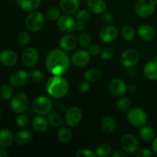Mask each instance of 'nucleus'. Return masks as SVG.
<instances>
[{"label": "nucleus", "instance_id": "obj_30", "mask_svg": "<svg viewBox=\"0 0 157 157\" xmlns=\"http://www.w3.org/2000/svg\"><path fill=\"white\" fill-rule=\"evenodd\" d=\"M155 131L150 126L144 125L140 127L139 130V137L145 142H149L154 139Z\"/></svg>", "mask_w": 157, "mask_h": 157}, {"label": "nucleus", "instance_id": "obj_18", "mask_svg": "<svg viewBox=\"0 0 157 157\" xmlns=\"http://www.w3.org/2000/svg\"><path fill=\"white\" fill-rule=\"evenodd\" d=\"M78 40L74 35H65L61 37L59 41V45L65 52H71L78 46Z\"/></svg>", "mask_w": 157, "mask_h": 157}, {"label": "nucleus", "instance_id": "obj_13", "mask_svg": "<svg viewBox=\"0 0 157 157\" xmlns=\"http://www.w3.org/2000/svg\"><path fill=\"white\" fill-rule=\"evenodd\" d=\"M29 79V74L24 70H17L9 77V83L15 87H21L25 85Z\"/></svg>", "mask_w": 157, "mask_h": 157}, {"label": "nucleus", "instance_id": "obj_35", "mask_svg": "<svg viewBox=\"0 0 157 157\" xmlns=\"http://www.w3.org/2000/svg\"><path fill=\"white\" fill-rule=\"evenodd\" d=\"M61 9L60 8L55 7V6H53V7H51L49 9H48V10L46 11L45 16L49 21H56L61 16Z\"/></svg>", "mask_w": 157, "mask_h": 157}, {"label": "nucleus", "instance_id": "obj_52", "mask_svg": "<svg viewBox=\"0 0 157 157\" xmlns=\"http://www.w3.org/2000/svg\"><path fill=\"white\" fill-rule=\"evenodd\" d=\"M130 90L131 92H136V90H137V87L136 86H132V87H130Z\"/></svg>", "mask_w": 157, "mask_h": 157}, {"label": "nucleus", "instance_id": "obj_2", "mask_svg": "<svg viewBox=\"0 0 157 157\" xmlns=\"http://www.w3.org/2000/svg\"><path fill=\"white\" fill-rule=\"evenodd\" d=\"M45 90L48 94L55 99H61L68 93L69 84L61 75H54L46 83Z\"/></svg>", "mask_w": 157, "mask_h": 157}, {"label": "nucleus", "instance_id": "obj_49", "mask_svg": "<svg viewBox=\"0 0 157 157\" xmlns=\"http://www.w3.org/2000/svg\"><path fill=\"white\" fill-rule=\"evenodd\" d=\"M152 150L156 154H157V136L153 140V143H152Z\"/></svg>", "mask_w": 157, "mask_h": 157}, {"label": "nucleus", "instance_id": "obj_34", "mask_svg": "<svg viewBox=\"0 0 157 157\" xmlns=\"http://www.w3.org/2000/svg\"><path fill=\"white\" fill-rule=\"evenodd\" d=\"M130 107H131V101L127 97H122L117 102V109L120 112L124 113L129 111Z\"/></svg>", "mask_w": 157, "mask_h": 157}, {"label": "nucleus", "instance_id": "obj_53", "mask_svg": "<svg viewBox=\"0 0 157 157\" xmlns=\"http://www.w3.org/2000/svg\"><path fill=\"white\" fill-rule=\"evenodd\" d=\"M155 3H156V5H157V0H154Z\"/></svg>", "mask_w": 157, "mask_h": 157}, {"label": "nucleus", "instance_id": "obj_40", "mask_svg": "<svg viewBox=\"0 0 157 157\" xmlns=\"http://www.w3.org/2000/svg\"><path fill=\"white\" fill-rule=\"evenodd\" d=\"M15 124L20 128H24V127H27L29 124V118L26 115L20 113L15 119Z\"/></svg>", "mask_w": 157, "mask_h": 157}, {"label": "nucleus", "instance_id": "obj_28", "mask_svg": "<svg viewBox=\"0 0 157 157\" xmlns=\"http://www.w3.org/2000/svg\"><path fill=\"white\" fill-rule=\"evenodd\" d=\"M41 0H17L18 6L25 12H32L36 10L39 6Z\"/></svg>", "mask_w": 157, "mask_h": 157}, {"label": "nucleus", "instance_id": "obj_16", "mask_svg": "<svg viewBox=\"0 0 157 157\" xmlns=\"http://www.w3.org/2000/svg\"><path fill=\"white\" fill-rule=\"evenodd\" d=\"M90 53L86 50H78L73 54L71 61L75 67H84L90 61Z\"/></svg>", "mask_w": 157, "mask_h": 157}, {"label": "nucleus", "instance_id": "obj_47", "mask_svg": "<svg viewBox=\"0 0 157 157\" xmlns=\"http://www.w3.org/2000/svg\"><path fill=\"white\" fill-rule=\"evenodd\" d=\"M103 22L106 25H110L113 21V15L110 12H104L101 16Z\"/></svg>", "mask_w": 157, "mask_h": 157}, {"label": "nucleus", "instance_id": "obj_26", "mask_svg": "<svg viewBox=\"0 0 157 157\" xmlns=\"http://www.w3.org/2000/svg\"><path fill=\"white\" fill-rule=\"evenodd\" d=\"M33 139V134L30 130H23L18 132L15 136V141L18 145H27L32 142Z\"/></svg>", "mask_w": 157, "mask_h": 157}, {"label": "nucleus", "instance_id": "obj_33", "mask_svg": "<svg viewBox=\"0 0 157 157\" xmlns=\"http://www.w3.org/2000/svg\"><path fill=\"white\" fill-rule=\"evenodd\" d=\"M111 152L112 147L110 146V144H107V143H102L98 146L95 153H96L97 156L105 157L110 156L111 154Z\"/></svg>", "mask_w": 157, "mask_h": 157}, {"label": "nucleus", "instance_id": "obj_50", "mask_svg": "<svg viewBox=\"0 0 157 157\" xmlns=\"http://www.w3.org/2000/svg\"><path fill=\"white\" fill-rule=\"evenodd\" d=\"M127 75L130 77V78H134L136 75V71L135 69L132 68V67H130L128 72H127Z\"/></svg>", "mask_w": 157, "mask_h": 157}, {"label": "nucleus", "instance_id": "obj_38", "mask_svg": "<svg viewBox=\"0 0 157 157\" xmlns=\"http://www.w3.org/2000/svg\"><path fill=\"white\" fill-rule=\"evenodd\" d=\"M78 42L82 48H89L91 44V37L87 32H83L80 35Z\"/></svg>", "mask_w": 157, "mask_h": 157}, {"label": "nucleus", "instance_id": "obj_51", "mask_svg": "<svg viewBox=\"0 0 157 157\" xmlns=\"http://www.w3.org/2000/svg\"><path fill=\"white\" fill-rule=\"evenodd\" d=\"M8 156H9L8 152L5 149H3V147L0 148V157H7Z\"/></svg>", "mask_w": 157, "mask_h": 157}, {"label": "nucleus", "instance_id": "obj_44", "mask_svg": "<svg viewBox=\"0 0 157 157\" xmlns=\"http://www.w3.org/2000/svg\"><path fill=\"white\" fill-rule=\"evenodd\" d=\"M136 157H151L153 156V153L150 149L142 148L140 149L136 153Z\"/></svg>", "mask_w": 157, "mask_h": 157}, {"label": "nucleus", "instance_id": "obj_15", "mask_svg": "<svg viewBox=\"0 0 157 157\" xmlns=\"http://www.w3.org/2000/svg\"><path fill=\"white\" fill-rule=\"evenodd\" d=\"M118 35L117 29L112 25H107L100 32V39L104 43L113 42Z\"/></svg>", "mask_w": 157, "mask_h": 157}, {"label": "nucleus", "instance_id": "obj_36", "mask_svg": "<svg viewBox=\"0 0 157 157\" xmlns=\"http://www.w3.org/2000/svg\"><path fill=\"white\" fill-rule=\"evenodd\" d=\"M0 94H1L2 98L4 101H9L12 98V94H13V90L12 87L10 84H4L0 87Z\"/></svg>", "mask_w": 157, "mask_h": 157}, {"label": "nucleus", "instance_id": "obj_43", "mask_svg": "<svg viewBox=\"0 0 157 157\" xmlns=\"http://www.w3.org/2000/svg\"><path fill=\"white\" fill-rule=\"evenodd\" d=\"M101 57L104 61L110 60L113 56V50L110 48H104L101 50Z\"/></svg>", "mask_w": 157, "mask_h": 157}, {"label": "nucleus", "instance_id": "obj_41", "mask_svg": "<svg viewBox=\"0 0 157 157\" xmlns=\"http://www.w3.org/2000/svg\"><path fill=\"white\" fill-rule=\"evenodd\" d=\"M18 43L21 45H27L29 44L31 40V37L29 34L26 32H21L18 35Z\"/></svg>", "mask_w": 157, "mask_h": 157}, {"label": "nucleus", "instance_id": "obj_37", "mask_svg": "<svg viewBox=\"0 0 157 157\" xmlns=\"http://www.w3.org/2000/svg\"><path fill=\"white\" fill-rule=\"evenodd\" d=\"M121 35L127 41H132L135 37V30L132 26L124 25L121 29Z\"/></svg>", "mask_w": 157, "mask_h": 157}, {"label": "nucleus", "instance_id": "obj_23", "mask_svg": "<svg viewBox=\"0 0 157 157\" xmlns=\"http://www.w3.org/2000/svg\"><path fill=\"white\" fill-rule=\"evenodd\" d=\"M144 75L149 81L157 80V61H149L144 67Z\"/></svg>", "mask_w": 157, "mask_h": 157}, {"label": "nucleus", "instance_id": "obj_10", "mask_svg": "<svg viewBox=\"0 0 157 157\" xmlns=\"http://www.w3.org/2000/svg\"><path fill=\"white\" fill-rule=\"evenodd\" d=\"M140 60V54L134 49H127L121 55V63L124 67L130 68L136 65Z\"/></svg>", "mask_w": 157, "mask_h": 157}, {"label": "nucleus", "instance_id": "obj_31", "mask_svg": "<svg viewBox=\"0 0 157 157\" xmlns=\"http://www.w3.org/2000/svg\"><path fill=\"white\" fill-rule=\"evenodd\" d=\"M84 78L88 82L94 83L99 81L101 78V73L100 70L97 68L87 69L84 74Z\"/></svg>", "mask_w": 157, "mask_h": 157}, {"label": "nucleus", "instance_id": "obj_14", "mask_svg": "<svg viewBox=\"0 0 157 157\" xmlns=\"http://www.w3.org/2000/svg\"><path fill=\"white\" fill-rule=\"evenodd\" d=\"M108 90L114 96L121 97L125 94L127 87L124 81L120 78H114L109 83Z\"/></svg>", "mask_w": 157, "mask_h": 157}, {"label": "nucleus", "instance_id": "obj_17", "mask_svg": "<svg viewBox=\"0 0 157 157\" xmlns=\"http://www.w3.org/2000/svg\"><path fill=\"white\" fill-rule=\"evenodd\" d=\"M59 8L64 15H71L75 14L79 8L78 0H61Z\"/></svg>", "mask_w": 157, "mask_h": 157}, {"label": "nucleus", "instance_id": "obj_3", "mask_svg": "<svg viewBox=\"0 0 157 157\" xmlns=\"http://www.w3.org/2000/svg\"><path fill=\"white\" fill-rule=\"evenodd\" d=\"M25 27L32 32H38L42 29L44 24V17L38 11H32L25 18Z\"/></svg>", "mask_w": 157, "mask_h": 157}, {"label": "nucleus", "instance_id": "obj_1", "mask_svg": "<svg viewBox=\"0 0 157 157\" xmlns=\"http://www.w3.org/2000/svg\"><path fill=\"white\" fill-rule=\"evenodd\" d=\"M71 61L65 51L54 49L48 54L45 59L47 70L53 75H61L66 73L70 67Z\"/></svg>", "mask_w": 157, "mask_h": 157}, {"label": "nucleus", "instance_id": "obj_24", "mask_svg": "<svg viewBox=\"0 0 157 157\" xmlns=\"http://www.w3.org/2000/svg\"><path fill=\"white\" fill-rule=\"evenodd\" d=\"M101 127L105 133L111 134L116 130V121L112 117L106 116L101 119Z\"/></svg>", "mask_w": 157, "mask_h": 157}, {"label": "nucleus", "instance_id": "obj_48", "mask_svg": "<svg viewBox=\"0 0 157 157\" xmlns=\"http://www.w3.org/2000/svg\"><path fill=\"white\" fill-rule=\"evenodd\" d=\"M110 156L112 157H126L127 156V153L124 151V150H116V151H113V153L110 154Z\"/></svg>", "mask_w": 157, "mask_h": 157}, {"label": "nucleus", "instance_id": "obj_22", "mask_svg": "<svg viewBox=\"0 0 157 157\" xmlns=\"http://www.w3.org/2000/svg\"><path fill=\"white\" fill-rule=\"evenodd\" d=\"M87 8L92 13L99 15L105 12L107 9V4L104 0H88Z\"/></svg>", "mask_w": 157, "mask_h": 157}, {"label": "nucleus", "instance_id": "obj_19", "mask_svg": "<svg viewBox=\"0 0 157 157\" xmlns=\"http://www.w3.org/2000/svg\"><path fill=\"white\" fill-rule=\"evenodd\" d=\"M17 61H18V57L13 51L6 49L0 52V62L2 65L6 67H12L16 64Z\"/></svg>", "mask_w": 157, "mask_h": 157}, {"label": "nucleus", "instance_id": "obj_6", "mask_svg": "<svg viewBox=\"0 0 157 157\" xmlns=\"http://www.w3.org/2000/svg\"><path fill=\"white\" fill-rule=\"evenodd\" d=\"M121 147L127 154H133L139 150V140L134 135L127 133L121 137Z\"/></svg>", "mask_w": 157, "mask_h": 157}, {"label": "nucleus", "instance_id": "obj_25", "mask_svg": "<svg viewBox=\"0 0 157 157\" xmlns=\"http://www.w3.org/2000/svg\"><path fill=\"white\" fill-rule=\"evenodd\" d=\"M90 18V14L85 9H81L76 15V29L78 31H84L86 28V23Z\"/></svg>", "mask_w": 157, "mask_h": 157}, {"label": "nucleus", "instance_id": "obj_46", "mask_svg": "<svg viewBox=\"0 0 157 157\" xmlns=\"http://www.w3.org/2000/svg\"><path fill=\"white\" fill-rule=\"evenodd\" d=\"M88 52L90 53V55H93V56H96V55H99L101 53V48H100V46L98 44H90L89 46Z\"/></svg>", "mask_w": 157, "mask_h": 157}, {"label": "nucleus", "instance_id": "obj_11", "mask_svg": "<svg viewBox=\"0 0 157 157\" xmlns=\"http://www.w3.org/2000/svg\"><path fill=\"white\" fill-rule=\"evenodd\" d=\"M57 25L61 32L69 34L76 29V21L69 15H61L58 19Z\"/></svg>", "mask_w": 157, "mask_h": 157}, {"label": "nucleus", "instance_id": "obj_42", "mask_svg": "<svg viewBox=\"0 0 157 157\" xmlns=\"http://www.w3.org/2000/svg\"><path fill=\"white\" fill-rule=\"evenodd\" d=\"M96 156L97 154L95 152H94L93 150H90V149H87V148L81 149V150H78L76 153L77 157H81V156L95 157Z\"/></svg>", "mask_w": 157, "mask_h": 157}, {"label": "nucleus", "instance_id": "obj_12", "mask_svg": "<svg viewBox=\"0 0 157 157\" xmlns=\"http://www.w3.org/2000/svg\"><path fill=\"white\" fill-rule=\"evenodd\" d=\"M21 59L24 65L28 68H32L36 65L38 61V51L32 47L27 48L22 52Z\"/></svg>", "mask_w": 157, "mask_h": 157}, {"label": "nucleus", "instance_id": "obj_5", "mask_svg": "<svg viewBox=\"0 0 157 157\" xmlns=\"http://www.w3.org/2000/svg\"><path fill=\"white\" fill-rule=\"evenodd\" d=\"M52 108V102L48 97L40 95L32 102V109L38 115L45 116L48 114Z\"/></svg>", "mask_w": 157, "mask_h": 157}, {"label": "nucleus", "instance_id": "obj_32", "mask_svg": "<svg viewBox=\"0 0 157 157\" xmlns=\"http://www.w3.org/2000/svg\"><path fill=\"white\" fill-rule=\"evenodd\" d=\"M58 141L61 144H67L70 142L72 138V132L68 127H61L58 132Z\"/></svg>", "mask_w": 157, "mask_h": 157}, {"label": "nucleus", "instance_id": "obj_29", "mask_svg": "<svg viewBox=\"0 0 157 157\" xmlns=\"http://www.w3.org/2000/svg\"><path fill=\"white\" fill-rule=\"evenodd\" d=\"M47 120L49 125L54 128H59L65 123V121H64L62 117L56 112H50L47 114Z\"/></svg>", "mask_w": 157, "mask_h": 157}, {"label": "nucleus", "instance_id": "obj_55", "mask_svg": "<svg viewBox=\"0 0 157 157\" xmlns=\"http://www.w3.org/2000/svg\"><path fill=\"white\" fill-rule=\"evenodd\" d=\"M0 120H1V113H0Z\"/></svg>", "mask_w": 157, "mask_h": 157}, {"label": "nucleus", "instance_id": "obj_20", "mask_svg": "<svg viewBox=\"0 0 157 157\" xmlns=\"http://www.w3.org/2000/svg\"><path fill=\"white\" fill-rule=\"evenodd\" d=\"M137 35L144 41H150L154 38L156 33L152 26L144 24L137 28Z\"/></svg>", "mask_w": 157, "mask_h": 157}, {"label": "nucleus", "instance_id": "obj_21", "mask_svg": "<svg viewBox=\"0 0 157 157\" xmlns=\"http://www.w3.org/2000/svg\"><path fill=\"white\" fill-rule=\"evenodd\" d=\"M32 125L35 131H36L37 133H42L48 130L49 124L47 118L41 115H38L33 118L32 121Z\"/></svg>", "mask_w": 157, "mask_h": 157}, {"label": "nucleus", "instance_id": "obj_45", "mask_svg": "<svg viewBox=\"0 0 157 157\" xmlns=\"http://www.w3.org/2000/svg\"><path fill=\"white\" fill-rule=\"evenodd\" d=\"M90 84H89V82L87 81H81V83L79 84V86H78V89H79L80 92H81V93L83 94H85L87 93V92L89 91V90H90Z\"/></svg>", "mask_w": 157, "mask_h": 157}, {"label": "nucleus", "instance_id": "obj_7", "mask_svg": "<svg viewBox=\"0 0 157 157\" xmlns=\"http://www.w3.org/2000/svg\"><path fill=\"white\" fill-rule=\"evenodd\" d=\"M156 6L154 0H138L135 5V12L140 17L147 18L153 15Z\"/></svg>", "mask_w": 157, "mask_h": 157}, {"label": "nucleus", "instance_id": "obj_39", "mask_svg": "<svg viewBox=\"0 0 157 157\" xmlns=\"http://www.w3.org/2000/svg\"><path fill=\"white\" fill-rule=\"evenodd\" d=\"M29 77L32 81L36 84H40L44 80V74L38 69H34L29 73Z\"/></svg>", "mask_w": 157, "mask_h": 157}, {"label": "nucleus", "instance_id": "obj_27", "mask_svg": "<svg viewBox=\"0 0 157 157\" xmlns=\"http://www.w3.org/2000/svg\"><path fill=\"white\" fill-rule=\"evenodd\" d=\"M15 140V137L12 131L7 129H3L0 130V147H9L12 144Z\"/></svg>", "mask_w": 157, "mask_h": 157}, {"label": "nucleus", "instance_id": "obj_4", "mask_svg": "<svg viewBox=\"0 0 157 157\" xmlns=\"http://www.w3.org/2000/svg\"><path fill=\"white\" fill-rule=\"evenodd\" d=\"M127 120L130 125L136 127H141L146 125L148 120L145 110L140 107L130 109L127 114Z\"/></svg>", "mask_w": 157, "mask_h": 157}, {"label": "nucleus", "instance_id": "obj_9", "mask_svg": "<svg viewBox=\"0 0 157 157\" xmlns=\"http://www.w3.org/2000/svg\"><path fill=\"white\" fill-rule=\"evenodd\" d=\"M82 120V110L79 107L73 106L67 110L65 115V124L70 127H75Z\"/></svg>", "mask_w": 157, "mask_h": 157}, {"label": "nucleus", "instance_id": "obj_8", "mask_svg": "<svg viewBox=\"0 0 157 157\" xmlns=\"http://www.w3.org/2000/svg\"><path fill=\"white\" fill-rule=\"evenodd\" d=\"M28 102L29 100L27 95L23 92H18L12 97L10 103L11 109L18 114L23 113L27 109Z\"/></svg>", "mask_w": 157, "mask_h": 157}, {"label": "nucleus", "instance_id": "obj_54", "mask_svg": "<svg viewBox=\"0 0 157 157\" xmlns=\"http://www.w3.org/2000/svg\"><path fill=\"white\" fill-rule=\"evenodd\" d=\"M82 1H87H87H88V0H82Z\"/></svg>", "mask_w": 157, "mask_h": 157}]
</instances>
